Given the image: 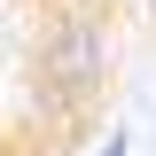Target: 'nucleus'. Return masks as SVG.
Returning a JSON list of instances; mask_svg holds the SVG:
<instances>
[{"label": "nucleus", "mask_w": 156, "mask_h": 156, "mask_svg": "<svg viewBox=\"0 0 156 156\" xmlns=\"http://www.w3.org/2000/svg\"><path fill=\"white\" fill-rule=\"evenodd\" d=\"M55 8H94V16H101V0H55Z\"/></svg>", "instance_id": "2"}, {"label": "nucleus", "mask_w": 156, "mask_h": 156, "mask_svg": "<svg viewBox=\"0 0 156 156\" xmlns=\"http://www.w3.org/2000/svg\"><path fill=\"white\" fill-rule=\"evenodd\" d=\"M148 23H156V0H148Z\"/></svg>", "instance_id": "3"}, {"label": "nucleus", "mask_w": 156, "mask_h": 156, "mask_svg": "<svg viewBox=\"0 0 156 156\" xmlns=\"http://www.w3.org/2000/svg\"><path fill=\"white\" fill-rule=\"evenodd\" d=\"M31 62H39V78H47L55 94H86V86H101V70H109V23H101L94 8H47Z\"/></svg>", "instance_id": "1"}]
</instances>
